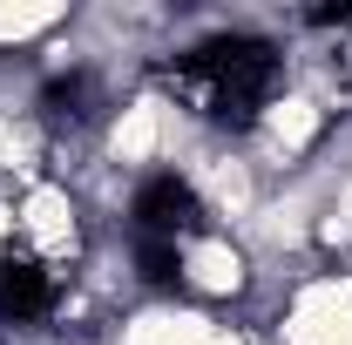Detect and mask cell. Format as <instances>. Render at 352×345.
<instances>
[{"mask_svg":"<svg viewBox=\"0 0 352 345\" xmlns=\"http://www.w3.org/2000/svg\"><path fill=\"white\" fill-rule=\"evenodd\" d=\"M163 82L176 88V102L190 115H210L223 129H251L278 88V47L258 34H217V41L183 47L163 68Z\"/></svg>","mask_w":352,"mask_h":345,"instance_id":"obj_1","label":"cell"}]
</instances>
